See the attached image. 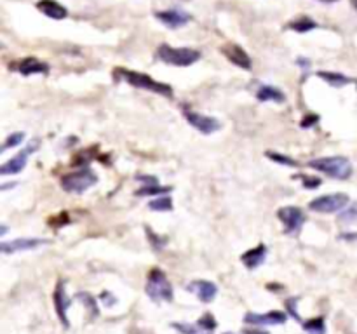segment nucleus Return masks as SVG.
<instances>
[{
	"mask_svg": "<svg viewBox=\"0 0 357 334\" xmlns=\"http://www.w3.org/2000/svg\"><path fill=\"white\" fill-rule=\"evenodd\" d=\"M5 233H8V227H5V224H2V230H0V237H4Z\"/></svg>",
	"mask_w": 357,
	"mask_h": 334,
	"instance_id": "33",
	"label": "nucleus"
},
{
	"mask_svg": "<svg viewBox=\"0 0 357 334\" xmlns=\"http://www.w3.org/2000/svg\"><path fill=\"white\" fill-rule=\"evenodd\" d=\"M225 334H234V333H225Z\"/></svg>",
	"mask_w": 357,
	"mask_h": 334,
	"instance_id": "38",
	"label": "nucleus"
},
{
	"mask_svg": "<svg viewBox=\"0 0 357 334\" xmlns=\"http://www.w3.org/2000/svg\"><path fill=\"white\" fill-rule=\"evenodd\" d=\"M197 326L199 329L206 331V333H211V331L217 329V320H214V317L211 316V313H204V316L199 319Z\"/></svg>",
	"mask_w": 357,
	"mask_h": 334,
	"instance_id": "26",
	"label": "nucleus"
},
{
	"mask_svg": "<svg viewBox=\"0 0 357 334\" xmlns=\"http://www.w3.org/2000/svg\"><path fill=\"white\" fill-rule=\"evenodd\" d=\"M98 181V176L91 171V169H80V171L70 172V175L63 176L61 179V186L63 190L69 192V194H84L86 190H89L91 186L96 185Z\"/></svg>",
	"mask_w": 357,
	"mask_h": 334,
	"instance_id": "5",
	"label": "nucleus"
},
{
	"mask_svg": "<svg viewBox=\"0 0 357 334\" xmlns=\"http://www.w3.org/2000/svg\"><path fill=\"white\" fill-rule=\"evenodd\" d=\"M246 322L256 324V326H279V324H284L288 320L286 313L279 310H272L269 313H247Z\"/></svg>",
	"mask_w": 357,
	"mask_h": 334,
	"instance_id": "12",
	"label": "nucleus"
},
{
	"mask_svg": "<svg viewBox=\"0 0 357 334\" xmlns=\"http://www.w3.org/2000/svg\"><path fill=\"white\" fill-rule=\"evenodd\" d=\"M183 115H185V118L188 120V124H190L192 127H195L197 131H201L202 134H213L217 133V131H220L221 127L220 120H217L214 117H208V115H202L199 114V112H194L186 107H183Z\"/></svg>",
	"mask_w": 357,
	"mask_h": 334,
	"instance_id": "9",
	"label": "nucleus"
},
{
	"mask_svg": "<svg viewBox=\"0 0 357 334\" xmlns=\"http://www.w3.org/2000/svg\"><path fill=\"white\" fill-rule=\"evenodd\" d=\"M304 329L308 334H324L326 333V326H324V319L317 317V319H310L304 322Z\"/></svg>",
	"mask_w": 357,
	"mask_h": 334,
	"instance_id": "22",
	"label": "nucleus"
},
{
	"mask_svg": "<svg viewBox=\"0 0 357 334\" xmlns=\"http://www.w3.org/2000/svg\"><path fill=\"white\" fill-rule=\"evenodd\" d=\"M317 77H321V79L326 80L330 86H336V88H342V86H347V84L350 82V79H347V77L342 75V73L319 72V73H317Z\"/></svg>",
	"mask_w": 357,
	"mask_h": 334,
	"instance_id": "20",
	"label": "nucleus"
},
{
	"mask_svg": "<svg viewBox=\"0 0 357 334\" xmlns=\"http://www.w3.org/2000/svg\"><path fill=\"white\" fill-rule=\"evenodd\" d=\"M114 79H115V80H124L125 84H131L133 88L147 89V91L157 92V94L167 96V98H171V96H173V89L169 88L167 84L157 82V80H153L152 77L145 75V73L133 72V70L115 68Z\"/></svg>",
	"mask_w": 357,
	"mask_h": 334,
	"instance_id": "1",
	"label": "nucleus"
},
{
	"mask_svg": "<svg viewBox=\"0 0 357 334\" xmlns=\"http://www.w3.org/2000/svg\"><path fill=\"white\" fill-rule=\"evenodd\" d=\"M256 98L258 101H274V103H284L286 101V96L284 92L279 91V89L272 88V86H262L256 92Z\"/></svg>",
	"mask_w": 357,
	"mask_h": 334,
	"instance_id": "19",
	"label": "nucleus"
},
{
	"mask_svg": "<svg viewBox=\"0 0 357 334\" xmlns=\"http://www.w3.org/2000/svg\"><path fill=\"white\" fill-rule=\"evenodd\" d=\"M157 19L169 28H180L190 21V16L182 11H159L156 12Z\"/></svg>",
	"mask_w": 357,
	"mask_h": 334,
	"instance_id": "16",
	"label": "nucleus"
},
{
	"mask_svg": "<svg viewBox=\"0 0 357 334\" xmlns=\"http://www.w3.org/2000/svg\"><path fill=\"white\" fill-rule=\"evenodd\" d=\"M147 233H149V239H150V242H152L153 249H156V250L162 249L164 244L167 242L166 237H162V239H159V235H156V233H152V230H150V228H147Z\"/></svg>",
	"mask_w": 357,
	"mask_h": 334,
	"instance_id": "29",
	"label": "nucleus"
},
{
	"mask_svg": "<svg viewBox=\"0 0 357 334\" xmlns=\"http://www.w3.org/2000/svg\"><path fill=\"white\" fill-rule=\"evenodd\" d=\"M188 291L194 292L202 303H211L217 298L218 287L209 281H194L188 284Z\"/></svg>",
	"mask_w": 357,
	"mask_h": 334,
	"instance_id": "13",
	"label": "nucleus"
},
{
	"mask_svg": "<svg viewBox=\"0 0 357 334\" xmlns=\"http://www.w3.org/2000/svg\"><path fill=\"white\" fill-rule=\"evenodd\" d=\"M175 329L182 331V333L185 334H199L195 326H188V324H175Z\"/></svg>",
	"mask_w": 357,
	"mask_h": 334,
	"instance_id": "32",
	"label": "nucleus"
},
{
	"mask_svg": "<svg viewBox=\"0 0 357 334\" xmlns=\"http://www.w3.org/2000/svg\"><path fill=\"white\" fill-rule=\"evenodd\" d=\"M47 244V240L42 239H16L9 242H2V253L11 255V253H19V250H32L35 247H40Z\"/></svg>",
	"mask_w": 357,
	"mask_h": 334,
	"instance_id": "15",
	"label": "nucleus"
},
{
	"mask_svg": "<svg viewBox=\"0 0 357 334\" xmlns=\"http://www.w3.org/2000/svg\"><path fill=\"white\" fill-rule=\"evenodd\" d=\"M340 223H345V224H354L357 223V202H354L350 207H347L342 214L338 216Z\"/></svg>",
	"mask_w": 357,
	"mask_h": 334,
	"instance_id": "25",
	"label": "nucleus"
},
{
	"mask_svg": "<svg viewBox=\"0 0 357 334\" xmlns=\"http://www.w3.org/2000/svg\"><path fill=\"white\" fill-rule=\"evenodd\" d=\"M157 56L160 61L173 66H190L195 61H199L201 53L190 47H171V46H160L157 49Z\"/></svg>",
	"mask_w": 357,
	"mask_h": 334,
	"instance_id": "3",
	"label": "nucleus"
},
{
	"mask_svg": "<svg viewBox=\"0 0 357 334\" xmlns=\"http://www.w3.org/2000/svg\"><path fill=\"white\" fill-rule=\"evenodd\" d=\"M267 157H269L270 160H274V162H278V164H282V166H298V162H297V160L289 159V157L282 155V153L267 152Z\"/></svg>",
	"mask_w": 357,
	"mask_h": 334,
	"instance_id": "28",
	"label": "nucleus"
},
{
	"mask_svg": "<svg viewBox=\"0 0 357 334\" xmlns=\"http://www.w3.org/2000/svg\"><path fill=\"white\" fill-rule=\"evenodd\" d=\"M12 68L21 73V75H34V73L49 72V66H47L46 63H42V61L37 60L35 56H28L25 57V60L18 61L16 65H12Z\"/></svg>",
	"mask_w": 357,
	"mask_h": 334,
	"instance_id": "14",
	"label": "nucleus"
},
{
	"mask_svg": "<svg viewBox=\"0 0 357 334\" xmlns=\"http://www.w3.org/2000/svg\"><path fill=\"white\" fill-rule=\"evenodd\" d=\"M38 144H40V141L32 140L30 143H28L27 149H23L21 152L18 153V155L12 157V159L8 160L5 164H2V167H0V175L11 176V175H18V172L23 171L25 167H27V160L30 159L32 153L38 149Z\"/></svg>",
	"mask_w": 357,
	"mask_h": 334,
	"instance_id": "7",
	"label": "nucleus"
},
{
	"mask_svg": "<svg viewBox=\"0 0 357 334\" xmlns=\"http://www.w3.org/2000/svg\"><path fill=\"white\" fill-rule=\"evenodd\" d=\"M169 192H171L169 186H159V183H157V185H147L145 188H140L136 195L138 197H150V195H162L169 194Z\"/></svg>",
	"mask_w": 357,
	"mask_h": 334,
	"instance_id": "21",
	"label": "nucleus"
},
{
	"mask_svg": "<svg viewBox=\"0 0 357 334\" xmlns=\"http://www.w3.org/2000/svg\"><path fill=\"white\" fill-rule=\"evenodd\" d=\"M37 9L42 14H46L47 18L53 19H65L66 14H69L66 9L61 4H58L56 0H38Z\"/></svg>",
	"mask_w": 357,
	"mask_h": 334,
	"instance_id": "18",
	"label": "nucleus"
},
{
	"mask_svg": "<svg viewBox=\"0 0 357 334\" xmlns=\"http://www.w3.org/2000/svg\"><path fill=\"white\" fill-rule=\"evenodd\" d=\"M298 179H304V186L305 188H317L321 185V179L319 178H312V176H304V175H298Z\"/></svg>",
	"mask_w": 357,
	"mask_h": 334,
	"instance_id": "30",
	"label": "nucleus"
},
{
	"mask_svg": "<svg viewBox=\"0 0 357 334\" xmlns=\"http://www.w3.org/2000/svg\"><path fill=\"white\" fill-rule=\"evenodd\" d=\"M147 296L156 303H162V301L173 300V285L167 281L166 274L162 270L153 268L149 274V281H147Z\"/></svg>",
	"mask_w": 357,
	"mask_h": 334,
	"instance_id": "4",
	"label": "nucleus"
},
{
	"mask_svg": "<svg viewBox=\"0 0 357 334\" xmlns=\"http://www.w3.org/2000/svg\"><path fill=\"white\" fill-rule=\"evenodd\" d=\"M149 207L152 209V211H159V213H164V211H171L173 201H171V197L153 198V201L149 204Z\"/></svg>",
	"mask_w": 357,
	"mask_h": 334,
	"instance_id": "24",
	"label": "nucleus"
},
{
	"mask_svg": "<svg viewBox=\"0 0 357 334\" xmlns=\"http://www.w3.org/2000/svg\"><path fill=\"white\" fill-rule=\"evenodd\" d=\"M265 258H267V247L263 246V244H260V246H256L255 249L246 250V253L241 256V261L244 263L246 268L253 270V268H258V266L265 261Z\"/></svg>",
	"mask_w": 357,
	"mask_h": 334,
	"instance_id": "17",
	"label": "nucleus"
},
{
	"mask_svg": "<svg viewBox=\"0 0 357 334\" xmlns=\"http://www.w3.org/2000/svg\"><path fill=\"white\" fill-rule=\"evenodd\" d=\"M317 25L312 21L310 18H307V16H301L300 19H297V21H293L291 25H289V28L291 30H297V31H308V30H314Z\"/></svg>",
	"mask_w": 357,
	"mask_h": 334,
	"instance_id": "23",
	"label": "nucleus"
},
{
	"mask_svg": "<svg viewBox=\"0 0 357 334\" xmlns=\"http://www.w3.org/2000/svg\"><path fill=\"white\" fill-rule=\"evenodd\" d=\"M246 334H269V333H263V331H246Z\"/></svg>",
	"mask_w": 357,
	"mask_h": 334,
	"instance_id": "34",
	"label": "nucleus"
},
{
	"mask_svg": "<svg viewBox=\"0 0 357 334\" xmlns=\"http://www.w3.org/2000/svg\"><path fill=\"white\" fill-rule=\"evenodd\" d=\"M278 218L282 221V224H284V232L288 233V235H295V233L300 232V228L304 227L305 223L304 211H301L300 207H293V205L279 209Z\"/></svg>",
	"mask_w": 357,
	"mask_h": 334,
	"instance_id": "8",
	"label": "nucleus"
},
{
	"mask_svg": "<svg viewBox=\"0 0 357 334\" xmlns=\"http://www.w3.org/2000/svg\"><path fill=\"white\" fill-rule=\"evenodd\" d=\"M221 53L227 56L228 61H232L234 65L239 66V68L251 70V57L247 56L246 51L241 46H237V44L228 42V44H225V46L221 47Z\"/></svg>",
	"mask_w": 357,
	"mask_h": 334,
	"instance_id": "10",
	"label": "nucleus"
},
{
	"mask_svg": "<svg viewBox=\"0 0 357 334\" xmlns=\"http://www.w3.org/2000/svg\"><path fill=\"white\" fill-rule=\"evenodd\" d=\"M349 204V195L345 194H328L323 197H317L308 204V207L316 213H324V214H333L338 213L342 209L347 207Z\"/></svg>",
	"mask_w": 357,
	"mask_h": 334,
	"instance_id": "6",
	"label": "nucleus"
},
{
	"mask_svg": "<svg viewBox=\"0 0 357 334\" xmlns=\"http://www.w3.org/2000/svg\"><path fill=\"white\" fill-rule=\"evenodd\" d=\"M77 298H79V300H82V301H86V303H88L89 310H93L95 313H98V308H96L95 298L89 296V294H86V292H84V294H82V292H79V294H77Z\"/></svg>",
	"mask_w": 357,
	"mask_h": 334,
	"instance_id": "31",
	"label": "nucleus"
},
{
	"mask_svg": "<svg viewBox=\"0 0 357 334\" xmlns=\"http://www.w3.org/2000/svg\"><path fill=\"white\" fill-rule=\"evenodd\" d=\"M323 2H334V0H323Z\"/></svg>",
	"mask_w": 357,
	"mask_h": 334,
	"instance_id": "37",
	"label": "nucleus"
},
{
	"mask_svg": "<svg viewBox=\"0 0 357 334\" xmlns=\"http://www.w3.org/2000/svg\"><path fill=\"white\" fill-rule=\"evenodd\" d=\"M354 8L357 9V0H354Z\"/></svg>",
	"mask_w": 357,
	"mask_h": 334,
	"instance_id": "36",
	"label": "nucleus"
},
{
	"mask_svg": "<svg viewBox=\"0 0 357 334\" xmlns=\"http://www.w3.org/2000/svg\"><path fill=\"white\" fill-rule=\"evenodd\" d=\"M54 310H56L58 317H60L61 324L69 327V319H66V310L70 308V300L65 292V281H60L54 287Z\"/></svg>",
	"mask_w": 357,
	"mask_h": 334,
	"instance_id": "11",
	"label": "nucleus"
},
{
	"mask_svg": "<svg viewBox=\"0 0 357 334\" xmlns=\"http://www.w3.org/2000/svg\"><path fill=\"white\" fill-rule=\"evenodd\" d=\"M25 140V134L23 133H14L11 134V136L8 138V140L4 141V144H2V152H8L9 149H12V146H18L21 141Z\"/></svg>",
	"mask_w": 357,
	"mask_h": 334,
	"instance_id": "27",
	"label": "nucleus"
},
{
	"mask_svg": "<svg viewBox=\"0 0 357 334\" xmlns=\"http://www.w3.org/2000/svg\"><path fill=\"white\" fill-rule=\"evenodd\" d=\"M308 167L316 171L324 172L330 178L334 179H349L352 176V164L345 157H323V159H314L308 162Z\"/></svg>",
	"mask_w": 357,
	"mask_h": 334,
	"instance_id": "2",
	"label": "nucleus"
},
{
	"mask_svg": "<svg viewBox=\"0 0 357 334\" xmlns=\"http://www.w3.org/2000/svg\"><path fill=\"white\" fill-rule=\"evenodd\" d=\"M298 63H300L301 66H308V65H310V63H308V61H305V60H300V61H298Z\"/></svg>",
	"mask_w": 357,
	"mask_h": 334,
	"instance_id": "35",
	"label": "nucleus"
}]
</instances>
